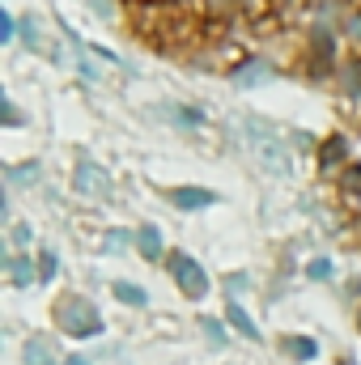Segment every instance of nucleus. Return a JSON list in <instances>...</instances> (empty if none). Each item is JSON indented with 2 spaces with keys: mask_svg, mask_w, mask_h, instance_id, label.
Instances as JSON below:
<instances>
[{
  "mask_svg": "<svg viewBox=\"0 0 361 365\" xmlns=\"http://www.w3.org/2000/svg\"><path fill=\"white\" fill-rule=\"evenodd\" d=\"M310 276H315V280H327V276H332V264H327V259H315V264H310Z\"/></svg>",
  "mask_w": 361,
  "mask_h": 365,
  "instance_id": "nucleus-18",
  "label": "nucleus"
},
{
  "mask_svg": "<svg viewBox=\"0 0 361 365\" xmlns=\"http://www.w3.org/2000/svg\"><path fill=\"white\" fill-rule=\"evenodd\" d=\"M340 187H345L353 200H361V166H349V170H345V179H340Z\"/></svg>",
  "mask_w": 361,
  "mask_h": 365,
  "instance_id": "nucleus-14",
  "label": "nucleus"
},
{
  "mask_svg": "<svg viewBox=\"0 0 361 365\" xmlns=\"http://www.w3.org/2000/svg\"><path fill=\"white\" fill-rule=\"evenodd\" d=\"M225 319H230V323H234V327H238L247 340H260V327H255V323H251V314L238 306V297H230V306H225Z\"/></svg>",
  "mask_w": 361,
  "mask_h": 365,
  "instance_id": "nucleus-8",
  "label": "nucleus"
},
{
  "mask_svg": "<svg viewBox=\"0 0 361 365\" xmlns=\"http://www.w3.org/2000/svg\"><path fill=\"white\" fill-rule=\"evenodd\" d=\"M171 200L179 208H204V204H213V191H204V187H175Z\"/></svg>",
  "mask_w": 361,
  "mask_h": 365,
  "instance_id": "nucleus-7",
  "label": "nucleus"
},
{
  "mask_svg": "<svg viewBox=\"0 0 361 365\" xmlns=\"http://www.w3.org/2000/svg\"><path fill=\"white\" fill-rule=\"evenodd\" d=\"M247 140H251V149H255V158H260V166H264V170L289 175V153H285L280 136L272 132L264 119H247Z\"/></svg>",
  "mask_w": 361,
  "mask_h": 365,
  "instance_id": "nucleus-1",
  "label": "nucleus"
},
{
  "mask_svg": "<svg viewBox=\"0 0 361 365\" xmlns=\"http://www.w3.org/2000/svg\"><path fill=\"white\" fill-rule=\"evenodd\" d=\"M234 81H238V86H255V81H268V64H260V60H255V64L238 68V73H234Z\"/></svg>",
  "mask_w": 361,
  "mask_h": 365,
  "instance_id": "nucleus-12",
  "label": "nucleus"
},
{
  "mask_svg": "<svg viewBox=\"0 0 361 365\" xmlns=\"http://www.w3.org/2000/svg\"><path fill=\"white\" fill-rule=\"evenodd\" d=\"M136 247H141L145 259H158V255H162V234H158V225H141V230H136Z\"/></svg>",
  "mask_w": 361,
  "mask_h": 365,
  "instance_id": "nucleus-9",
  "label": "nucleus"
},
{
  "mask_svg": "<svg viewBox=\"0 0 361 365\" xmlns=\"http://www.w3.org/2000/svg\"><path fill=\"white\" fill-rule=\"evenodd\" d=\"M115 297H119L123 306H145V302H149V293H145L141 284H132V280H119V284H115Z\"/></svg>",
  "mask_w": 361,
  "mask_h": 365,
  "instance_id": "nucleus-11",
  "label": "nucleus"
},
{
  "mask_svg": "<svg viewBox=\"0 0 361 365\" xmlns=\"http://www.w3.org/2000/svg\"><path fill=\"white\" fill-rule=\"evenodd\" d=\"M204 331H208V340H213V344H221V340H225L221 323H213V319H204Z\"/></svg>",
  "mask_w": 361,
  "mask_h": 365,
  "instance_id": "nucleus-20",
  "label": "nucleus"
},
{
  "mask_svg": "<svg viewBox=\"0 0 361 365\" xmlns=\"http://www.w3.org/2000/svg\"><path fill=\"white\" fill-rule=\"evenodd\" d=\"M30 264H26V259H17V264H13V280H17V284H30Z\"/></svg>",
  "mask_w": 361,
  "mask_h": 365,
  "instance_id": "nucleus-17",
  "label": "nucleus"
},
{
  "mask_svg": "<svg viewBox=\"0 0 361 365\" xmlns=\"http://www.w3.org/2000/svg\"><path fill=\"white\" fill-rule=\"evenodd\" d=\"M93 4V13H102V17H111V13H115V4H111V0H90Z\"/></svg>",
  "mask_w": 361,
  "mask_h": 365,
  "instance_id": "nucleus-21",
  "label": "nucleus"
},
{
  "mask_svg": "<svg viewBox=\"0 0 361 365\" xmlns=\"http://www.w3.org/2000/svg\"><path fill=\"white\" fill-rule=\"evenodd\" d=\"M171 272H175V284L183 289V297H191V302H195V297H204V293H208V272H204L191 255L175 251V255H171Z\"/></svg>",
  "mask_w": 361,
  "mask_h": 365,
  "instance_id": "nucleus-3",
  "label": "nucleus"
},
{
  "mask_svg": "<svg viewBox=\"0 0 361 365\" xmlns=\"http://www.w3.org/2000/svg\"><path fill=\"white\" fill-rule=\"evenodd\" d=\"M123 247H128V234H123V230H111V234L102 238V251H123Z\"/></svg>",
  "mask_w": 361,
  "mask_h": 365,
  "instance_id": "nucleus-16",
  "label": "nucleus"
},
{
  "mask_svg": "<svg viewBox=\"0 0 361 365\" xmlns=\"http://www.w3.org/2000/svg\"><path fill=\"white\" fill-rule=\"evenodd\" d=\"M73 182H77V191H81V195H102V191H106V175H102L93 162H81Z\"/></svg>",
  "mask_w": 361,
  "mask_h": 365,
  "instance_id": "nucleus-5",
  "label": "nucleus"
},
{
  "mask_svg": "<svg viewBox=\"0 0 361 365\" xmlns=\"http://www.w3.org/2000/svg\"><path fill=\"white\" fill-rule=\"evenodd\" d=\"M280 353L293 357V361H310V357L319 353V344H315L310 336H285V340H280Z\"/></svg>",
  "mask_w": 361,
  "mask_h": 365,
  "instance_id": "nucleus-6",
  "label": "nucleus"
},
{
  "mask_svg": "<svg viewBox=\"0 0 361 365\" xmlns=\"http://www.w3.org/2000/svg\"><path fill=\"white\" fill-rule=\"evenodd\" d=\"M56 319H60V327H64L68 336H81V340H90V336H98V331H102V314L93 310L90 302H81V297L60 302Z\"/></svg>",
  "mask_w": 361,
  "mask_h": 365,
  "instance_id": "nucleus-2",
  "label": "nucleus"
},
{
  "mask_svg": "<svg viewBox=\"0 0 361 365\" xmlns=\"http://www.w3.org/2000/svg\"><path fill=\"white\" fill-rule=\"evenodd\" d=\"M26 365H56L51 340H26Z\"/></svg>",
  "mask_w": 361,
  "mask_h": 365,
  "instance_id": "nucleus-10",
  "label": "nucleus"
},
{
  "mask_svg": "<svg viewBox=\"0 0 361 365\" xmlns=\"http://www.w3.org/2000/svg\"><path fill=\"white\" fill-rule=\"evenodd\" d=\"M68 365H90L86 357H68Z\"/></svg>",
  "mask_w": 361,
  "mask_h": 365,
  "instance_id": "nucleus-22",
  "label": "nucleus"
},
{
  "mask_svg": "<svg viewBox=\"0 0 361 365\" xmlns=\"http://www.w3.org/2000/svg\"><path fill=\"white\" fill-rule=\"evenodd\" d=\"M13 34H17V26H13V17H9V13H0V38L9 43Z\"/></svg>",
  "mask_w": 361,
  "mask_h": 365,
  "instance_id": "nucleus-19",
  "label": "nucleus"
},
{
  "mask_svg": "<svg viewBox=\"0 0 361 365\" xmlns=\"http://www.w3.org/2000/svg\"><path fill=\"white\" fill-rule=\"evenodd\" d=\"M56 268H60L56 251H43V255H39V276H43V280H51V276H56Z\"/></svg>",
  "mask_w": 361,
  "mask_h": 365,
  "instance_id": "nucleus-15",
  "label": "nucleus"
},
{
  "mask_svg": "<svg viewBox=\"0 0 361 365\" xmlns=\"http://www.w3.org/2000/svg\"><path fill=\"white\" fill-rule=\"evenodd\" d=\"M340 158H345V140H340V136H332V140L323 145V153H319V162H323V166L332 170V166H336Z\"/></svg>",
  "mask_w": 361,
  "mask_h": 365,
  "instance_id": "nucleus-13",
  "label": "nucleus"
},
{
  "mask_svg": "<svg viewBox=\"0 0 361 365\" xmlns=\"http://www.w3.org/2000/svg\"><path fill=\"white\" fill-rule=\"evenodd\" d=\"M310 47H315V73H327L332 60H336V47H332V34H327L323 26L310 30Z\"/></svg>",
  "mask_w": 361,
  "mask_h": 365,
  "instance_id": "nucleus-4",
  "label": "nucleus"
}]
</instances>
